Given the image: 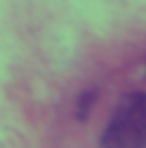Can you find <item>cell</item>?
Returning <instances> with one entry per match:
<instances>
[{
	"instance_id": "obj_1",
	"label": "cell",
	"mask_w": 146,
	"mask_h": 148,
	"mask_svg": "<svg viewBox=\"0 0 146 148\" xmlns=\"http://www.w3.org/2000/svg\"><path fill=\"white\" fill-rule=\"evenodd\" d=\"M99 148H146V95L125 97L105 127Z\"/></svg>"
},
{
	"instance_id": "obj_2",
	"label": "cell",
	"mask_w": 146,
	"mask_h": 148,
	"mask_svg": "<svg viewBox=\"0 0 146 148\" xmlns=\"http://www.w3.org/2000/svg\"><path fill=\"white\" fill-rule=\"evenodd\" d=\"M95 101H97V90H86V92L80 95L77 99V112H75V116H77V120H86L90 116V110H93Z\"/></svg>"
}]
</instances>
